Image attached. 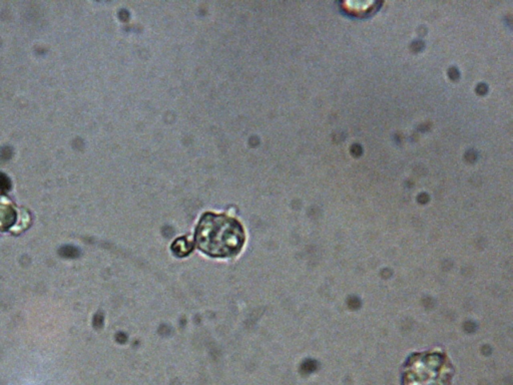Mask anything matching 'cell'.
<instances>
[{
  "label": "cell",
  "instance_id": "obj_1",
  "mask_svg": "<svg viewBox=\"0 0 513 385\" xmlns=\"http://www.w3.org/2000/svg\"><path fill=\"white\" fill-rule=\"evenodd\" d=\"M245 243L243 227L234 218L207 213L196 230L198 248L213 257L236 255Z\"/></svg>",
  "mask_w": 513,
  "mask_h": 385
},
{
  "label": "cell",
  "instance_id": "obj_2",
  "mask_svg": "<svg viewBox=\"0 0 513 385\" xmlns=\"http://www.w3.org/2000/svg\"><path fill=\"white\" fill-rule=\"evenodd\" d=\"M453 368L447 356L436 351L417 353L403 369L404 385H450Z\"/></svg>",
  "mask_w": 513,
  "mask_h": 385
},
{
  "label": "cell",
  "instance_id": "obj_3",
  "mask_svg": "<svg viewBox=\"0 0 513 385\" xmlns=\"http://www.w3.org/2000/svg\"><path fill=\"white\" fill-rule=\"evenodd\" d=\"M16 212L11 202L6 199L0 198V232L6 231L16 223Z\"/></svg>",
  "mask_w": 513,
  "mask_h": 385
},
{
  "label": "cell",
  "instance_id": "obj_4",
  "mask_svg": "<svg viewBox=\"0 0 513 385\" xmlns=\"http://www.w3.org/2000/svg\"><path fill=\"white\" fill-rule=\"evenodd\" d=\"M191 249H192V246L185 238L176 240L173 245V250L179 256L187 255Z\"/></svg>",
  "mask_w": 513,
  "mask_h": 385
}]
</instances>
